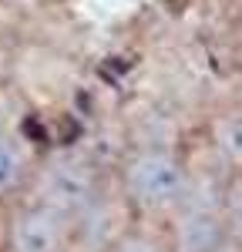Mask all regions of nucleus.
<instances>
[{"instance_id": "nucleus-1", "label": "nucleus", "mask_w": 242, "mask_h": 252, "mask_svg": "<svg viewBox=\"0 0 242 252\" xmlns=\"http://www.w3.org/2000/svg\"><path fill=\"white\" fill-rule=\"evenodd\" d=\"M121 185H124V195L131 198V205H138L145 212H172L188 195V172L179 155L148 148L124 161Z\"/></svg>"}, {"instance_id": "nucleus-2", "label": "nucleus", "mask_w": 242, "mask_h": 252, "mask_svg": "<svg viewBox=\"0 0 242 252\" xmlns=\"http://www.w3.org/2000/svg\"><path fill=\"white\" fill-rule=\"evenodd\" d=\"M98 195H101L98 168L84 158H58L37 178V198L44 205L64 212L67 219H74L81 212L88 215L98 205Z\"/></svg>"}, {"instance_id": "nucleus-3", "label": "nucleus", "mask_w": 242, "mask_h": 252, "mask_svg": "<svg viewBox=\"0 0 242 252\" xmlns=\"http://www.w3.org/2000/svg\"><path fill=\"white\" fill-rule=\"evenodd\" d=\"M74 222L51 205H27L10 219V252H67Z\"/></svg>"}, {"instance_id": "nucleus-4", "label": "nucleus", "mask_w": 242, "mask_h": 252, "mask_svg": "<svg viewBox=\"0 0 242 252\" xmlns=\"http://www.w3.org/2000/svg\"><path fill=\"white\" fill-rule=\"evenodd\" d=\"M225 242H229V232L222 222L219 202H188L185 195L172 225L175 252H222Z\"/></svg>"}, {"instance_id": "nucleus-5", "label": "nucleus", "mask_w": 242, "mask_h": 252, "mask_svg": "<svg viewBox=\"0 0 242 252\" xmlns=\"http://www.w3.org/2000/svg\"><path fill=\"white\" fill-rule=\"evenodd\" d=\"M27 178V155L14 138H0V195L17 192Z\"/></svg>"}, {"instance_id": "nucleus-6", "label": "nucleus", "mask_w": 242, "mask_h": 252, "mask_svg": "<svg viewBox=\"0 0 242 252\" xmlns=\"http://www.w3.org/2000/svg\"><path fill=\"white\" fill-rule=\"evenodd\" d=\"M219 209H222V222H225L229 239L242 242V175L225 185V192L219 198Z\"/></svg>"}, {"instance_id": "nucleus-7", "label": "nucleus", "mask_w": 242, "mask_h": 252, "mask_svg": "<svg viewBox=\"0 0 242 252\" xmlns=\"http://www.w3.org/2000/svg\"><path fill=\"white\" fill-rule=\"evenodd\" d=\"M215 145H219V152L229 161L242 165V111L219 118V125H215Z\"/></svg>"}, {"instance_id": "nucleus-8", "label": "nucleus", "mask_w": 242, "mask_h": 252, "mask_svg": "<svg viewBox=\"0 0 242 252\" xmlns=\"http://www.w3.org/2000/svg\"><path fill=\"white\" fill-rule=\"evenodd\" d=\"M111 252H165V246H161V242H155L151 235L131 232V235H121Z\"/></svg>"}, {"instance_id": "nucleus-9", "label": "nucleus", "mask_w": 242, "mask_h": 252, "mask_svg": "<svg viewBox=\"0 0 242 252\" xmlns=\"http://www.w3.org/2000/svg\"><path fill=\"white\" fill-rule=\"evenodd\" d=\"M7 135V118H3V111H0V138Z\"/></svg>"}]
</instances>
